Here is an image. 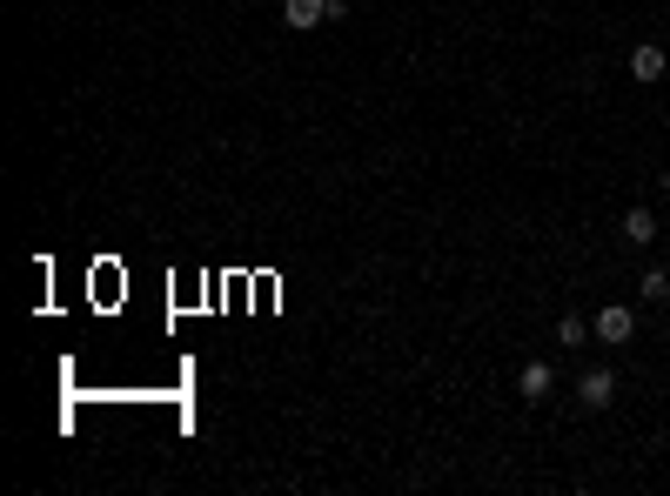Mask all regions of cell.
Returning a JSON list of instances; mask_svg holds the SVG:
<instances>
[{"instance_id": "1", "label": "cell", "mask_w": 670, "mask_h": 496, "mask_svg": "<svg viewBox=\"0 0 670 496\" xmlns=\"http://www.w3.org/2000/svg\"><path fill=\"white\" fill-rule=\"evenodd\" d=\"M590 329H597V342H630L637 336V316H630V302H603Z\"/></svg>"}, {"instance_id": "2", "label": "cell", "mask_w": 670, "mask_h": 496, "mask_svg": "<svg viewBox=\"0 0 670 496\" xmlns=\"http://www.w3.org/2000/svg\"><path fill=\"white\" fill-rule=\"evenodd\" d=\"M664 68H670V54H664L657 41H637V47H630V81L657 88V81H664Z\"/></svg>"}, {"instance_id": "3", "label": "cell", "mask_w": 670, "mask_h": 496, "mask_svg": "<svg viewBox=\"0 0 670 496\" xmlns=\"http://www.w3.org/2000/svg\"><path fill=\"white\" fill-rule=\"evenodd\" d=\"M577 403L583 409H610V403H617V369H583Z\"/></svg>"}, {"instance_id": "4", "label": "cell", "mask_w": 670, "mask_h": 496, "mask_svg": "<svg viewBox=\"0 0 670 496\" xmlns=\"http://www.w3.org/2000/svg\"><path fill=\"white\" fill-rule=\"evenodd\" d=\"M322 21H329V0H282V27H295V34H309Z\"/></svg>"}, {"instance_id": "5", "label": "cell", "mask_w": 670, "mask_h": 496, "mask_svg": "<svg viewBox=\"0 0 670 496\" xmlns=\"http://www.w3.org/2000/svg\"><path fill=\"white\" fill-rule=\"evenodd\" d=\"M516 389H523V403H543V396L557 389V376H550V362H523V376H516Z\"/></svg>"}, {"instance_id": "6", "label": "cell", "mask_w": 670, "mask_h": 496, "mask_svg": "<svg viewBox=\"0 0 670 496\" xmlns=\"http://www.w3.org/2000/svg\"><path fill=\"white\" fill-rule=\"evenodd\" d=\"M624 242L630 248H650V242H657V215H650V208H630V215H624Z\"/></svg>"}, {"instance_id": "7", "label": "cell", "mask_w": 670, "mask_h": 496, "mask_svg": "<svg viewBox=\"0 0 670 496\" xmlns=\"http://www.w3.org/2000/svg\"><path fill=\"white\" fill-rule=\"evenodd\" d=\"M637 295L644 302H670V269H644L637 275Z\"/></svg>"}, {"instance_id": "8", "label": "cell", "mask_w": 670, "mask_h": 496, "mask_svg": "<svg viewBox=\"0 0 670 496\" xmlns=\"http://www.w3.org/2000/svg\"><path fill=\"white\" fill-rule=\"evenodd\" d=\"M590 336H597V329H590L583 316H563L557 322V342H570V349H577V342H590Z\"/></svg>"}, {"instance_id": "9", "label": "cell", "mask_w": 670, "mask_h": 496, "mask_svg": "<svg viewBox=\"0 0 670 496\" xmlns=\"http://www.w3.org/2000/svg\"><path fill=\"white\" fill-rule=\"evenodd\" d=\"M657 188H664V195H670V168H664V175H657Z\"/></svg>"}]
</instances>
